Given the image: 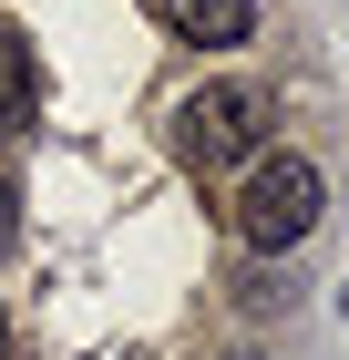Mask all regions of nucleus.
Segmentation results:
<instances>
[{
  "mask_svg": "<svg viewBox=\"0 0 349 360\" xmlns=\"http://www.w3.org/2000/svg\"><path fill=\"white\" fill-rule=\"evenodd\" d=\"M268 124H277V93L246 83V72H226V83H195L175 103V155L195 175H237V165L268 155Z\"/></svg>",
  "mask_w": 349,
  "mask_h": 360,
  "instance_id": "nucleus-1",
  "label": "nucleus"
},
{
  "mask_svg": "<svg viewBox=\"0 0 349 360\" xmlns=\"http://www.w3.org/2000/svg\"><path fill=\"white\" fill-rule=\"evenodd\" d=\"M319 217H329V175L308 165V155H257V165H246V186H237V248L246 257L308 248Z\"/></svg>",
  "mask_w": 349,
  "mask_h": 360,
  "instance_id": "nucleus-2",
  "label": "nucleus"
},
{
  "mask_svg": "<svg viewBox=\"0 0 349 360\" xmlns=\"http://www.w3.org/2000/svg\"><path fill=\"white\" fill-rule=\"evenodd\" d=\"M41 124V52H31V31L0 21V134H31Z\"/></svg>",
  "mask_w": 349,
  "mask_h": 360,
  "instance_id": "nucleus-3",
  "label": "nucleus"
},
{
  "mask_svg": "<svg viewBox=\"0 0 349 360\" xmlns=\"http://www.w3.org/2000/svg\"><path fill=\"white\" fill-rule=\"evenodd\" d=\"M154 11H164L175 41H206V52H237L257 31V0H154Z\"/></svg>",
  "mask_w": 349,
  "mask_h": 360,
  "instance_id": "nucleus-4",
  "label": "nucleus"
},
{
  "mask_svg": "<svg viewBox=\"0 0 349 360\" xmlns=\"http://www.w3.org/2000/svg\"><path fill=\"white\" fill-rule=\"evenodd\" d=\"M237 309H246V319H257V309H277V278H268V268H246V278H237Z\"/></svg>",
  "mask_w": 349,
  "mask_h": 360,
  "instance_id": "nucleus-5",
  "label": "nucleus"
},
{
  "mask_svg": "<svg viewBox=\"0 0 349 360\" xmlns=\"http://www.w3.org/2000/svg\"><path fill=\"white\" fill-rule=\"evenodd\" d=\"M21 248V186H11V175H0V257Z\"/></svg>",
  "mask_w": 349,
  "mask_h": 360,
  "instance_id": "nucleus-6",
  "label": "nucleus"
},
{
  "mask_svg": "<svg viewBox=\"0 0 349 360\" xmlns=\"http://www.w3.org/2000/svg\"><path fill=\"white\" fill-rule=\"evenodd\" d=\"M0 360H21V340H11V309H0Z\"/></svg>",
  "mask_w": 349,
  "mask_h": 360,
  "instance_id": "nucleus-7",
  "label": "nucleus"
},
{
  "mask_svg": "<svg viewBox=\"0 0 349 360\" xmlns=\"http://www.w3.org/2000/svg\"><path fill=\"white\" fill-rule=\"evenodd\" d=\"M226 360H257V350H226Z\"/></svg>",
  "mask_w": 349,
  "mask_h": 360,
  "instance_id": "nucleus-8",
  "label": "nucleus"
},
{
  "mask_svg": "<svg viewBox=\"0 0 349 360\" xmlns=\"http://www.w3.org/2000/svg\"><path fill=\"white\" fill-rule=\"evenodd\" d=\"M339 309H349V288H339Z\"/></svg>",
  "mask_w": 349,
  "mask_h": 360,
  "instance_id": "nucleus-9",
  "label": "nucleus"
}]
</instances>
